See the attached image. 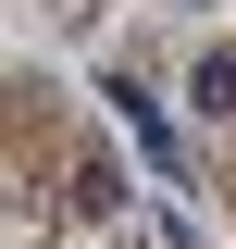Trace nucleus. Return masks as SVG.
<instances>
[{
	"label": "nucleus",
	"mask_w": 236,
	"mask_h": 249,
	"mask_svg": "<svg viewBox=\"0 0 236 249\" xmlns=\"http://www.w3.org/2000/svg\"><path fill=\"white\" fill-rule=\"evenodd\" d=\"M112 112L137 124V150H149V162H174V124H162V100H149V88H112Z\"/></svg>",
	"instance_id": "1"
}]
</instances>
